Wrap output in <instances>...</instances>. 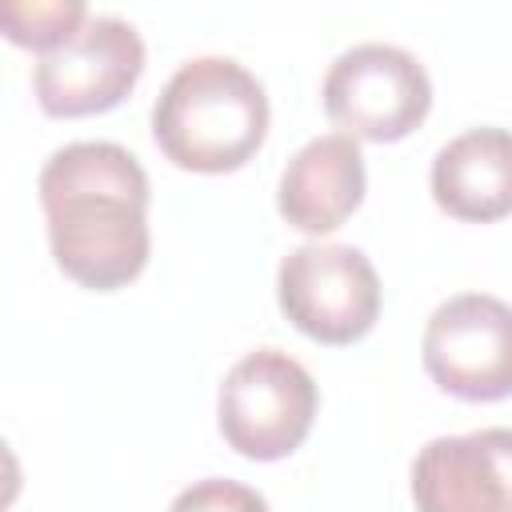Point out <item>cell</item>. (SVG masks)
<instances>
[{"instance_id":"52a82bcc","label":"cell","mask_w":512,"mask_h":512,"mask_svg":"<svg viewBox=\"0 0 512 512\" xmlns=\"http://www.w3.org/2000/svg\"><path fill=\"white\" fill-rule=\"evenodd\" d=\"M144 72V40L120 16H88L80 32L44 52L32 68V92L48 116H96L116 108Z\"/></svg>"},{"instance_id":"3957f363","label":"cell","mask_w":512,"mask_h":512,"mask_svg":"<svg viewBox=\"0 0 512 512\" xmlns=\"http://www.w3.org/2000/svg\"><path fill=\"white\" fill-rule=\"evenodd\" d=\"M316 404V380L300 360L280 348H256L220 384V436L248 460H284L312 432Z\"/></svg>"},{"instance_id":"7a4b0ae2","label":"cell","mask_w":512,"mask_h":512,"mask_svg":"<svg viewBox=\"0 0 512 512\" xmlns=\"http://www.w3.org/2000/svg\"><path fill=\"white\" fill-rule=\"evenodd\" d=\"M268 136L264 84L228 56L180 64L152 104V140L184 172H236Z\"/></svg>"},{"instance_id":"5b68a950","label":"cell","mask_w":512,"mask_h":512,"mask_svg":"<svg viewBox=\"0 0 512 512\" xmlns=\"http://www.w3.org/2000/svg\"><path fill=\"white\" fill-rule=\"evenodd\" d=\"M324 112L352 140H404L432 108L424 64L396 44H356L324 76Z\"/></svg>"},{"instance_id":"30bf717a","label":"cell","mask_w":512,"mask_h":512,"mask_svg":"<svg viewBox=\"0 0 512 512\" xmlns=\"http://www.w3.org/2000/svg\"><path fill=\"white\" fill-rule=\"evenodd\" d=\"M432 200L468 224H492L512 212V132L468 128L432 160Z\"/></svg>"},{"instance_id":"9c48e42d","label":"cell","mask_w":512,"mask_h":512,"mask_svg":"<svg viewBox=\"0 0 512 512\" xmlns=\"http://www.w3.org/2000/svg\"><path fill=\"white\" fill-rule=\"evenodd\" d=\"M364 200V156L360 144L344 132L308 140L280 172L276 208L280 216L308 232L324 236L340 228Z\"/></svg>"},{"instance_id":"7c38bea8","label":"cell","mask_w":512,"mask_h":512,"mask_svg":"<svg viewBox=\"0 0 512 512\" xmlns=\"http://www.w3.org/2000/svg\"><path fill=\"white\" fill-rule=\"evenodd\" d=\"M168 512H268V500H264L256 488L240 484V480H220V476H212V480L188 484V488L172 500Z\"/></svg>"},{"instance_id":"8992f818","label":"cell","mask_w":512,"mask_h":512,"mask_svg":"<svg viewBox=\"0 0 512 512\" xmlns=\"http://www.w3.org/2000/svg\"><path fill=\"white\" fill-rule=\"evenodd\" d=\"M424 372L432 384L460 400H508L512 396V304L460 292L448 296L420 340Z\"/></svg>"},{"instance_id":"277c9868","label":"cell","mask_w":512,"mask_h":512,"mask_svg":"<svg viewBox=\"0 0 512 512\" xmlns=\"http://www.w3.org/2000/svg\"><path fill=\"white\" fill-rule=\"evenodd\" d=\"M276 300L292 328L340 348L372 332L380 316V276L352 244H300L280 260Z\"/></svg>"},{"instance_id":"8fae6325","label":"cell","mask_w":512,"mask_h":512,"mask_svg":"<svg viewBox=\"0 0 512 512\" xmlns=\"http://www.w3.org/2000/svg\"><path fill=\"white\" fill-rule=\"evenodd\" d=\"M88 16L92 12L80 0H48V4H8L0 12V24L12 44L36 48L44 56V52H56L60 44H68Z\"/></svg>"},{"instance_id":"6da1fadb","label":"cell","mask_w":512,"mask_h":512,"mask_svg":"<svg viewBox=\"0 0 512 512\" xmlns=\"http://www.w3.org/2000/svg\"><path fill=\"white\" fill-rule=\"evenodd\" d=\"M40 208L56 268L92 292L136 280L148 264V176L112 140H76L40 168Z\"/></svg>"},{"instance_id":"ba28073f","label":"cell","mask_w":512,"mask_h":512,"mask_svg":"<svg viewBox=\"0 0 512 512\" xmlns=\"http://www.w3.org/2000/svg\"><path fill=\"white\" fill-rule=\"evenodd\" d=\"M416 512H512V428L436 436L412 460Z\"/></svg>"}]
</instances>
